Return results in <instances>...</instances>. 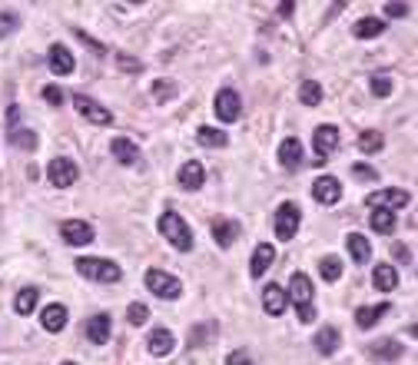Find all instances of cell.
Listing matches in <instances>:
<instances>
[{
	"mask_svg": "<svg viewBox=\"0 0 418 365\" xmlns=\"http://www.w3.org/2000/svg\"><path fill=\"white\" fill-rule=\"evenodd\" d=\"M160 232L166 236V243H173L179 252H190L192 250V230L186 226V219L179 216V212L166 210L160 216Z\"/></svg>",
	"mask_w": 418,
	"mask_h": 365,
	"instance_id": "6da1fadb",
	"label": "cell"
},
{
	"mask_svg": "<svg viewBox=\"0 0 418 365\" xmlns=\"http://www.w3.org/2000/svg\"><path fill=\"white\" fill-rule=\"evenodd\" d=\"M76 272L87 276L90 283H120L123 279V269L116 263H110V259H90V256L76 259Z\"/></svg>",
	"mask_w": 418,
	"mask_h": 365,
	"instance_id": "7a4b0ae2",
	"label": "cell"
},
{
	"mask_svg": "<svg viewBox=\"0 0 418 365\" xmlns=\"http://www.w3.org/2000/svg\"><path fill=\"white\" fill-rule=\"evenodd\" d=\"M146 289H150L153 296H160V299H179V292H183L179 279L170 276V272H163V269L146 272Z\"/></svg>",
	"mask_w": 418,
	"mask_h": 365,
	"instance_id": "3957f363",
	"label": "cell"
},
{
	"mask_svg": "<svg viewBox=\"0 0 418 365\" xmlns=\"http://www.w3.org/2000/svg\"><path fill=\"white\" fill-rule=\"evenodd\" d=\"M74 107H76V113L87 116V123H94V126H107V123H113V113H110L107 107H100L94 96L74 93Z\"/></svg>",
	"mask_w": 418,
	"mask_h": 365,
	"instance_id": "277c9868",
	"label": "cell"
},
{
	"mask_svg": "<svg viewBox=\"0 0 418 365\" xmlns=\"http://www.w3.org/2000/svg\"><path fill=\"white\" fill-rule=\"evenodd\" d=\"M299 223H302V212H299L296 203H283V206L276 210V236H279L283 243H289V239L299 232Z\"/></svg>",
	"mask_w": 418,
	"mask_h": 365,
	"instance_id": "5b68a950",
	"label": "cell"
},
{
	"mask_svg": "<svg viewBox=\"0 0 418 365\" xmlns=\"http://www.w3.org/2000/svg\"><path fill=\"white\" fill-rule=\"evenodd\" d=\"M47 176H50V183L57 186V190H67V186H74L80 170H76L74 159H67V156H57V159H50V166H47Z\"/></svg>",
	"mask_w": 418,
	"mask_h": 365,
	"instance_id": "8992f818",
	"label": "cell"
},
{
	"mask_svg": "<svg viewBox=\"0 0 418 365\" xmlns=\"http://www.w3.org/2000/svg\"><path fill=\"white\" fill-rule=\"evenodd\" d=\"M212 107H216L219 123H236V120H239V113H243V100H239V93H236V90H219Z\"/></svg>",
	"mask_w": 418,
	"mask_h": 365,
	"instance_id": "52a82bcc",
	"label": "cell"
},
{
	"mask_svg": "<svg viewBox=\"0 0 418 365\" xmlns=\"http://www.w3.org/2000/svg\"><path fill=\"white\" fill-rule=\"evenodd\" d=\"M60 236H63L67 246H90L94 243V226L83 223V219H67L60 226Z\"/></svg>",
	"mask_w": 418,
	"mask_h": 365,
	"instance_id": "ba28073f",
	"label": "cell"
},
{
	"mask_svg": "<svg viewBox=\"0 0 418 365\" xmlns=\"http://www.w3.org/2000/svg\"><path fill=\"white\" fill-rule=\"evenodd\" d=\"M372 210H388V212H395V210H405L408 203H412V196L405 190H382V192H375V196H368L365 199Z\"/></svg>",
	"mask_w": 418,
	"mask_h": 365,
	"instance_id": "9c48e42d",
	"label": "cell"
},
{
	"mask_svg": "<svg viewBox=\"0 0 418 365\" xmlns=\"http://www.w3.org/2000/svg\"><path fill=\"white\" fill-rule=\"evenodd\" d=\"M312 196H316V203H322V206H336L339 196H342V183H339L336 176H319V179L312 183Z\"/></svg>",
	"mask_w": 418,
	"mask_h": 365,
	"instance_id": "30bf717a",
	"label": "cell"
},
{
	"mask_svg": "<svg viewBox=\"0 0 418 365\" xmlns=\"http://www.w3.org/2000/svg\"><path fill=\"white\" fill-rule=\"evenodd\" d=\"M176 183H179V190H203V183H206V170H203V163L199 159H190V163H183L179 166V176H176Z\"/></svg>",
	"mask_w": 418,
	"mask_h": 365,
	"instance_id": "8fae6325",
	"label": "cell"
},
{
	"mask_svg": "<svg viewBox=\"0 0 418 365\" xmlns=\"http://www.w3.org/2000/svg\"><path fill=\"white\" fill-rule=\"evenodd\" d=\"M83 335H87L94 346H103V342L110 339V316H107V312H96V316H90V319L83 322Z\"/></svg>",
	"mask_w": 418,
	"mask_h": 365,
	"instance_id": "7c38bea8",
	"label": "cell"
},
{
	"mask_svg": "<svg viewBox=\"0 0 418 365\" xmlns=\"http://www.w3.org/2000/svg\"><path fill=\"white\" fill-rule=\"evenodd\" d=\"M47 60H50V70H54L57 77H70V74H74V67H76L74 54H70L63 43H54V47H50V54H47Z\"/></svg>",
	"mask_w": 418,
	"mask_h": 365,
	"instance_id": "4fadbf2b",
	"label": "cell"
},
{
	"mask_svg": "<svg viewBox=\"0 0 418 365\" xmlns=\"http://www.w3.org/2000/svg\"><path fill=\"white\" fill-rule=\"evenodd\" d=\"M40 322H43L47 332H63L67 322H70V312H67V306H60V302H50V306L40 312Z\"/></svg>",
	"mask_w": 418,
	"mask_h": 365,
	"instance_id": "5bb4252c",
	"label": "cell"
},
{
	"mask_svg": "<svg viewBox=\"0 0 418 365\" xmlns=\"http://www.w3.org/2000/svg\"><path fill=\"white\" fill-rule=\"evenodd\" d=\"M279 163H283L285 170H299L302 166V143L296 136H285L283 143H279Z\"/></svg>",
	"mask_w": 418,
	"mask_h": 365,
	"instance_id": "9a60e30c",
	"label": "cell"
},
{
	"mask_svg": "<svg viewBox=\"0 0 418 365\" xmlns=\"http://www.w3.org/2000/svg\"><path fill=\"white\" fill-rule=\"evenodd\" d=\"M285 299H292L296 306L312 302V283H309V276H305V272H296V276L289 279V292H285Z\"/></svg>",
	"mask_w": 418,
	"mask_h": 365,
	"instance_id": "2e32d148",
	"label": "cell"
},
{
	"mask_svg": "<svg viewBox=\"0 0 418 365\" xmlns=\"http://www.w3.org/2000/svg\"><path fill=\"white\" fill-rule=\"evenodd\" d=\"M336 146H339V130H336L332 123L319 126V130H316V136H312V150H316L319 156H329Z\"/></svg>",
	"mask_w": 418,
	"mask_h": 365,
	"instance_id": "e0dca14e",
	"label": "cell"
},
{
	"mask_svg": "<svg viewBox=\"0 0 418 365\" xmlns=\"http://www.w3.org/2000/svg\"><path fill=\"white\" fill-rule=\"evenodd\" d=\"M110 153H113V159H120L123 166L140 163V146H136L133 140H126V136H116L113 143H110Z\"/></svg>",
	"mask_w": 418,
	"mask_h": 365,
	"instance_id": "ac0fdd59",
	"label": "cell"
},
{
	"mask_svg": "<svg viewBox=\"0 0 418 365\" xmlns=\"http://www.w3.org/2000/svg\"><path fill=\"white\" fill-rule=\"evenodd\" d=\"M272 259H276V250H272L269 243L256 246V252H252V263H249V276H252V279H263V276H266V269L272 266Z\"/></svg>",
	"mask_w": 418,
	"mask_h": 365,
	"instance_id": "d6986e66",
	"label": "cell"
},
{
	"mask_svg": "<svg viewBox=\"0 0 418 365\" xmlns=\"http://www.w3.org/2000/svg\"><path fill=\"white\" fill-rule=\"evenodd\" d=\"M212 239H216L223 250H229V246L239 239V223H236V219H216V223H212Z\"/></svg>",
	"mask_w": 418,
	"mask_h": 365,
	"instance_id": "ffe728a7",
	"label": "cell"
},
{
	"mask_svg": "<svg viewBox=\"0 0 418 365\" xmlns=\"http://www.w3.org/2000/svg\"><path fill=\"white\" fill-rule=\"evenodd\" d=\"M285 289L283 286H276V283H269L266 289H263V306H266L269 316H283L285 312Z\"/></svg>",
	"mask_w": 418,
	"mask_h": 365,
	"instance_id": "44dd1931",
	"label": "cell"
},
{
	"mask_svg": "<svg viewBox=\"0 0 418 365\" xmlns=\"http://www.w3.org/2000/svg\"><path fill=\"white\" fill-rule=\"evenodd\" d=\"M146 342H150V352H153V355H160V359H163V355H170L173 349H176V339H173L170 329H153Z\"/></svg>",
	"mask_w": 418,
	"mask_h": 365,
	"instance_id": "7402d4cb",
	"label": "cell"
},
{
	"mask_svg": "<svg viewBox=\"0 0 418 365\" xmlns=\"http://www.w3.org/2000/svg\"><path fill=\"white\" fill-rule=\"evenodd\" d=\"M372 286L382 289V292H392V289L399 286V272L392 269L388 263H379V266L372 269Z\"/></svg>",
	"mask_w": 418,
	"mask_h": 365,
	"instance_id": "603a6c76",
	"label": "cell"
},
{
	"mask_svg": "<svg viewBox=\"0 0 418 365\" xmlns=\"http://www.w3.org/2000/svg\"><path fill=\"white\" fill-rule=\"evenodd\" d=\"M345 246H349L352 259H355L359 266H365V263H368V256H372V246H368V239H365V236H359V232H349V236H345Z\"/></svg>",
	"mask_w": 418,
	"mask_h": 365,
	"instance_id": "cb8c5ba5",
	"label": "cell"
},
{
	"mask_svg": "<svg viewBox=\"0 0 418 365\" xmlns=\"http://www.w3.org/2000/svg\"><path fill=\"white\" fill-rule=\"evenodd\" d=\"M388 302H379V306H362L359 312H355V322H359V329H372L379 319H385V312H388Z\"/></svg>",
	"mask_w": 418,
	"mask_h": 365,
	"instance_id": "d4e9b609",
	"label": "cell"
},
{
	"mask_svg": "<svg viewBox=\"0 0 418 365\" xmlns=\"http://www.w3.org/2000/svg\"><path fill=\"white\" fill-rule=\"evenodd\" d=\"M385 30V20L382 17H362L355 27H352V37L355 40H368V37H379Z\"/></svg>",
	"mask_w": 418,
	"mask_h": 365,
	"instance_id": "484cf974",
	"label": "cell"
},
{
	"mask_svg": "<svg viewBox=\"0 0 418 365\" xmlns=\"http://www.w3.org/2000/svg\"><path fill=\"white\" fill-rule=\"evenodd\" d=\"M339 342H342V339H339V329L336 326H325L316 332V349H319L322 355H332V352L339 349Z\"/></svg>",
	"mask_w": 418,
	"mask_h": 365,
	"instance_id": "4316f807",
	"label": "cell"
},
{
	"mask_svg": "<svg viewBox=\"0 0 418 365\" xmlns=\"http://www.w3.org/2000/svg\"><path fill=\"white\" fill-rule=\"evenodd\" d=\"M196 140H199L203 146H209V150L229 146V136L223 133V130H216V126H199V130H196Z\"/></svg>",
	"mask_w": 418,
	"mask_h": 365,
	"instance_id": "83f0119b",
	"label": "cell"
},
{
	"mask_svg": "<svg viewBox=\"0 0 418 365\" xmlns=\"http://www.w3.org/2000/svg\"><path fill=\"white\" fill-rule=\"evenodd\" d=\"M368 226H372L375 232H382V236L395 232V212H388V210H372V216H368Z\"/></svg>",
	"mask_w": 418,
	"mask_h": 365,
	"instance_id": "f1b7e54d",
	"label": "cell"
},
{
	"mask_svg": "<svg viewBox=\"0 0 418 365\" xmlns=\"http://www.w3.org/2000/svg\"><path fill=\"white\" fill-rule=\"evenodd\" d=\"M382 146H385V136H382L379 130H365V133L359 136V150H362L365 156L382 153Z\"/></svg>",
	"mask_w": 418,
	"mask_h": 365,
	"instance_id": "f546056e",
	"label": "cell"
},
{
	"mask_svg": "<svg viewBox=\"0 0 418 365\" xmlns=\"http://www.w3.org/2000/svg\"><path fill=\"white\" fill-rule=\"evenodd\" d=\"M37 299H40V292H37L34 286L20 289V292H17V302H14V309H17L20 316H30V312L37 309Z\"/></svg>",
	"mask_w": 418,
	"mask_h": 365,
	"instance_id": "4dcf8cb0",
	"label": "cell"
},
{
	"mask_svg": "<svg viewBox=\"0 0 418 365\" xmlns=\"http://www.w3.org/2000/svg\"><path fill=\"white\" fill-rule=\"evenodd\" d=\"M299 100H302L305 107H319L322 103V87L316 80H305L302 87H299Z\"/></svg>",
	"mask_w": 418,
	"mask_h": 365,
	"instance_id": "1f68e13d",
	"label": "cell"
},
{
	"mask_svg": "<svg viewBox=\"0 0 418 365\" xmlns=\"http://www.w3.org/2000/svg\"><path fill=\"white\" fill-rule=\"evenodd\" d=\"M319 276H322L325 283H336V279L342 276V263H339V256H325L322 263H319Z\"/></svg>",
	"mask_w": 418,
	"mask_h": 365,
	"instance_id": "d6a6232c",
	"label": "cell"
},
{
	"mask_svg": "<svg viewBox=\"0 0 418 365\" xmlns=\"http://www.w3.org/2000/svg\"><path fill=\"white\" fill-rule=\"evenodd\" d=\"M173 96H176V83L173 80H156L153 83V100L156 103H170Z\"/></svg>",
	"mask_w": 418,
	"mask_h": 365,
	"instance_id": "836d02e7",
	"label": "cell"
},
{
	"mask_svg": "<svg viewBox=\"0 0 418 365\" xmlns=\"http://www.w3.org/2000/svg\"><path fill=\"white\" fill-rule=\"evenodd\" d=\"M10 143H14V146H20V150H37V133H34V130H14V133H10Z\"/></svg>",
	"mask_w": 418,
	"mask_h": 365,
	"instance_id": "e575fe53",
	"label": "cell"
},
{
	"mask_svg": "<svg viewBox=\"0 0 418 365\" xmlns=\"http://www.w3.org/2000/svg\"><path fill=\"white\" fill-rule=\"evenodd\" d=\"M372 355H379V362H385V359H388V362H395V359L402 355V346L388 339V342H382V346H372Z\"/></svg>",
	"mask_w": 418,
	"mask_h": 365,
	"instance_id": "d590c367",
	"label": "cell"
},
{
	"mask_svg": "<svg viewBox=\"0 0 418 365\" xmlns=\"http://www.w3.org/2000/svg\"><path fill=\"white\" fill-rule=\"evenodd\" d=\"M126 322H130V326H146V322H150V306L133 302V306L126 309Z\"/></svg>",
	"mask_w": 418,
	"mask_h": 365,
	"instance_id": "8d00e7d4",
	"label": "cell"
},
{
	"mask_svg": "<svg viewBox=\"0 0 418 365\" xmlns=\"http://www.w3.org/2000/svg\"><path fill=\"white\" fill-rule=\"evenodd\" d=\"M43 100H47L50 107H63V100H67V93H63L60 87H54V83H50V87H43Z\"/></svg>",
	"mask_w": 418,
	"mask_h": 365,
	"instance_id": "74e56055",
	"label": "cell"
},
{
	"mask_svg": "<svg viewBox=\"0 0 418 365\" xmlns=\"http://www.w3.org/2000/svg\"><path fill=\"white\" fill-rule=\"evenodd\" d=\"M372 93H375V96H388V93H392V80H388V77H372Z\"/></svg>",
	"mask_w": 418,
	"mask_h": 365,
	"instance_id": "f35d334b",
	"label": "cell"
},
{
	"mask_svg": "<svg viewBox=\"0 0 418 365\" xmlns=\"http://www.w3.org/2000/svg\"><path fill=\"white\" fill-rule=\"evenodd\" d=\"M17 14H10V10H7V14H0V34H14V30H17Z\"/></svg>",
	"mask_w": 418,
	"mask_h": 365,
	"instance_id": "ab89813d",
	"label": "cell"
},
{
	"mask_svg": "<svg viewBox=\"0 0 418 365\" xmlns=\"http://www.w3.org/2000/svg\"><path fill=\"white\" fill-rule=\"evenodd\" d=\"M352 173L359 176L362 183H372V179H379V173H375L372 166H365V163H355V166H352Z\"/></svg>",
	"mask_w": 418,
	"mask_h": 365,
	"instance_id": "60d3db41",
	"label": "cell"
},
{
	"mask_svg": "<svg viewBox=\"0 0 418 365\" xmlns=\"http://www.w3.org/2000/svg\"><path fill=\"white\" fill-rule=\"evenodd\" d=\"M412 7L408 3H385V17H408Z\"/></svg>",
	"mask_w": 418,
	"mask_h": 365,
	"instance_id": "b9f144b4",
	"label": "cell"
},
{
	"mask_svg": "<svg viewBox=\"0 0 418 365\" xmlns=\"http://www.w3.org/2000/svg\"><path fill=\"white\" fill-rule=\"evenodd\" d=\"M226 365H252V359H249V352L236 349V352H229L226 355Z\"/></svg>",
	"mask_w": 418,
	"mask_h": 365,
	"instance_id": "7bdbcfd3",
	"label": "cell"
},
{
	"mask_svg": "<svg viewBox=\"0 0 418 365\" xmlns=\"http://www.w3.org/2000/svg\"><path fill=\"white\" fill-rule=\"evenodd\" d=\"M296 316H299V322H316V309H312V302H305V306H296Z\"/></svg>",
	"mask_w": 418,
	"mask_h": 365,
	"instance_id": "ee69618b",
	"label": "cell"
},
{
	"mask_svg": "<svg viewBox=\"0 0 418 365\" xmlns=\"http://www.w3.org/2000/svg\"><path fill=\"white\" fill-rule=\"evenodd\" d=\"M392 256H395L399 263H405V266H412V250H408V246L395 243V246H392Z\"/></svg>",
	"mask_w": 418,
	"mask_h": 365,
	"instance_id": "f6af8a7d",
	"label": "cell"
},
{
	"mask_svg": "<svg viewBox=\"0 0 418 365\" xmlns=\"http://www.w3.org/2000/svg\"><path fill=\"white\" fill-rule=\"evenodd\" d=\"M116 63H120V67H123L126 74H136V70H143V67H140V60L126 57V54H120V57H116Z\"/></svg>",
	"mask_w": 418,
	"mask_h": 365,
	"instance_id": "bcb514c9",
	"label": "cell"
},
{
	"mask_svg": "<svg viewBox=\"0 0 418 365\" xmlns=\"http://www.w3.org/2000/svg\"><path fill=\"white\" fill-rule=\"evenodd\" d=\"M76 37L83 40V43H90V47H94L96 54H107V47H103V43H96V40H94V37H87V34H83V30H76Z\"/></svg>",
	"mask_w": 418,
	"mask_h": 365,
	"instance_id": "7dc6e473",
	"label": "cell"
},
{
	"mask_svg": "<svg viewBox=\"0 0 418 365\" xmlns=\"http://www.w3.org/2000/svg\"><path fill=\"white\" fill-rule=\"evenodd\" d=\"M17 120H20V107H10V110H7V123H10V133L17 130Z\"/></svg>",
	"mask_w": 418,
	"mask_h": 365,
	"instance_id": "c3c4849f",
	"label": "cell"
},
{
	"mask_svg": "<svg viewBox=\"0 0 418 365\" xmlns=\"http://www.w3.org/2000/svg\"><path fill=\"white\" fill-rule=\"evenodd\" d=\"M296 10V3H279V17H289Z\"/></svg>",
	"mask_w": 418,
	"mask_h": 365,
	"instance_id": "681fc988",
	"label": "cell"
},
{
	"mask_svg": "<svg viewBox=\"0 0 418 365\" xmlns=\"http://www.w3.org/2000/svg\"><path fill=\"white\" fill-rule=\"evenodd\" d=\"M60 365H76V362H60Z\"/></svg>",
	"mask_w": 418,
	"mask_h": 365,
	"instance_id": "f907efd6",
	"label": "cell"
}]
</instances>
